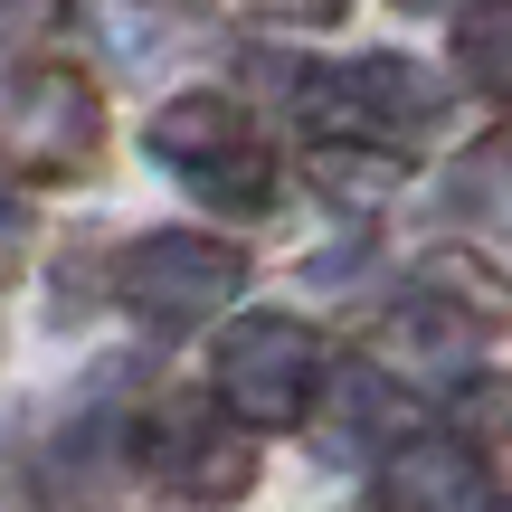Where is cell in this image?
<instances>
[{
	"label": "cell",
	"mask_w": 512,
	"mask_h": 512,
	"mask_svg": "<svg viewBox=\"0 0 512 512\" xmlns=\"http://www.w3.org/2000/svg\"><path fill=\"white\" fill-rule=\"evenodd\" d=\"M0 512H48V494L29 484V465H10V456H0Z\"/></svg>",
	"instance_id": "obj_14"
},
{
	"label": "cell",
	"mask_w": 512,
	"mask_h": 512,
	"mask_svg": "<svg viewBox=\"0 0 512 512\" xmlns=\"http://www.w3.org/2000/svg\"><path fill=\"white\" fill-rule=\"evenodd\" d=\"M294 114L313 124V143H370V152H408L437 133L446 86L418 57H351V67H313L294 76Z\"/></svg>",
	"instance_id": "obj_2"
},
{
	"label": "cell",
	"mask_w": 512,
	"mask_h": 512,
	"mask_svg": "<svg viewBox=\"0 0 512 512\" xmlns=\"http://www.w3.org/2000/svg\"><path fill=\"white\" fill-rule=\"evenodd\" d=\"M29 275V209H19V190L0 181V285H19Z\"/></svg>",
	"instance_id": "obj_12"
},
{
	"label": "cell",
	"mask_w": 512,
	"mask_h": 512,
	"mask_svg": "<svg viewBox=\"0 0 512 512\" xmlns=\"http://www.w3.org/2000/svg\"><path fill=\"white\" fill-rule=\"evenodd\" d=\"M247 285L238 238H200V228H152L114 256V304L143 332H200L209 313H228Z\"/></svg>",
	"instance_id": "obj_5"
},
{
	"label": "cell",
	"mask_w": 512,
	"mask_h": 512,
	"mask_svg": "<svg viewBox=\"0 0 512 512\" xmlns=\"http://www.w3.org/2000/svg\"><path fill=\"white\" fill-rule=\"evenodd\" d=\"M143 143H152V162H162L181 190H200L209 209L256 219V209L275 200V152H266V133H256L247 105H238V95H219V86L171 95V105L143 124Z\"/></svg>",
	"instance_id": "obj_1"
},
{
	"label": "cell",
	"mask_w": 512,
	"mask_h": 512,
	"mask_svg": "<svg viewBox=\"0 0 512 512\" xmlns=\"http://www.w3.org/2000/svg\"><path fill=\"white\" fill-rule=\"evenodd\" d=\"M67 10H76V0H0V57L38 48L48 29H67Z\"/></svg>",
	"instance_id": "obj_10"
},
{
	"label": "cell",
	"mask_w": 512,
	"mask_h": 512,
	"mask_svg": "<svg viewBox=\"0 0 512 512\" xmlns=\"http://www.w3.org/2000/svg\"><path fill=\"white\" fill-rule=\"evenodd\" d=\"M399 332L427 351H475L494 342V332H512V275L494 266V256L475 247H437L408 266L399 285Z\"/></svg>",
	"instance_id": "obj_7"
},
{
	"label": "cell",
	"mask_w": 512,
	"mask_h": 512,
	"mask_svg": "<svg viewBox=\"0 0 512 512\" xmlns=\"http://www.w3.org/2000/svg\"><path fill=\"white\" fill-rule=\"evenodd\" d=\"M408 10H446V0H408Z\"/></svg>",
	"instance_id": "obj_15"
},
{
	"label": "cell",
	"mask_w": 512,
	"mask_h": 512,
	"mask_svg": "<svg viewBox=\"0 0 512 512\" xmlns=\"http://www.w3.org/2000/svg\"><path fill=\"white\" fill-rule=\"evenodd\" d=\"M219 10H238V19H266V29H332V19H342L351 0H219Z\"/></svg>",
	"instance_id": "obj_11"
},
{
	"label": "cell",
	"mask_w": 512,
	"mask_h": 512,
	"mask_svg": "<svg viewBox=\"0 0 512 512\" xmlns=\"http://www.w3.org/2000/svg\"><path fill=\"white\" fill-rule=\"evenodd\" d=\"M465 427H475V437H503L512 427V380H475L465 389Z\"/></svg>",
	"instance_id": "obj_13"
},
{
	"label": "cell",
	"mask_w": 512,
	"mask_h": 512,
	"mask_svg": "<svg viewBox=\"0 0 512 512\" xmlns=\"http://www.w3.org/2000/svg\"><path fill=\"white\" fill-rule=\"evenodd\" d=\"M105 162V95L76 67H29L0 76V171L10 181H86Z\"/></svg>",
	"instance_id": "obj_3"
},
{
	"label": "cell",
	"mask_w": 512,
	"mask_h": 512,
	"mask_svg": "<svg viewBox=\"0 0 512 512\" xmlns=\"http://www.w3.org/2000/svg\"><path fill=\"white\" fill-rule=\"evenodd\" d=\"M446 57H456V86H465V95L512 105V0H456Z\"/></svg>",
	"instance_id": "obj_9"
},
{
	"label": "cell",
	"mask_w": 512,
	"mask_h": 512,
	"mask_svg": "<svg viewBox=\"0 0 512 512\" xmlns=\"http://www.w3.org/2000/svg\"><path fill=\"white\" fill-rule=\"evenodd\" d=\"M209 399L247 437L304 427L313 399H323V342H313V323H294V313H238L219 332V361H209Z\"/></svg>",
	"instance_id": "obj_4"
},
{
	"label": "cell",
	"mask_w": 512,
	"mask_h": 512,
	"mask_svg": "<svg viewBox=\"0 0 512 512\" xmlns=\"http://www.w3.org/2000/svg\"><path fill=\"white\" fill-rule=\"evenodd\" d=\"M380 512H494L475 437H399L380 456Z\"/></svg>",
	"instance_id": "obj_8"
},
{
	"label": "cell",
	"mask_w": 512,
	"mask_h": 512,
	"mask_svg": "<svg viewBox=\"0 0 512 512\" xmlns=\"http://www.w3.org/2000/svg\"><path fill=\"white\" fill-rule=\"evenodd\" d=\"M133 465L171 503H238L256 484V446L247 427H228L219 399H152L143 427H133Z\"/></svg>",
	"instance_id": "obj_6"
}]
</instances>
